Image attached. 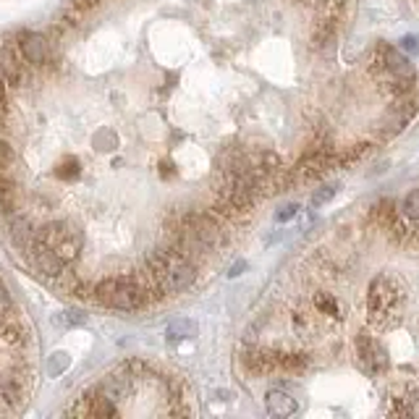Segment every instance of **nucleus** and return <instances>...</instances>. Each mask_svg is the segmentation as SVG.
Returning <instances> with one entry per match:
<instances>
[{
    "instance_id": "1",
    "label": "nucleus",
    "mask_w": 419,
    "mask_h": 419,
    "mask_svg": "<svg viewBox=\"0 0 419 419\" xmlns=\"http://www.w3.org/2000/svg\"><path fill=\"white\" fill-rule=\"evenodd\" d=\"M150 265V278L162 294H181L194 283L197 270L189 262V257L181 249H155L147 259Z\"/></svg>"
},
{
    "instance_id": "2",
    "label": "nucleus",
    "mask_w": 419,
    "mask_h": 419,
    "mask_svg": "<svg viewBox=\"0 0 419 419\" xmlns=\"http://www.w3.org/2000/svg\"><path fill=\"white\" fill-rule=\"evenodd\" d=\"M404 304H406V291H404L396 275L383 273L370 283V289H367V314H370L372 325H377V328L393 325L401 317Z\"/></svg>"
},
{
    "instance_id": "3",
    "label": "nucleus",
    "mask_w": 419,
    "mask_h": 419,
    "mask_svg": "<svg viewBox=\"0 0 419 419\" xmlns=\"http://www.w3.org/2000/svg\"><path fill=\"white\" fill-rule=\"evenodd\" d=\"M95 299L105 307H113V310H139L147 304V296L150 291L142 283L139 278L134 275H121V278H105L100 280L95 286Z\"/></svg>"
},
{
    "instance_id": "4",
    "label": "nucleus",
    "mask_w": 419,
    "mask_h": 419,
    "mask_svg": "<svg viewBox=\"0 0 419 419\" xmlns=\"http://www.w3.org/2000/svg\"><path fill=\"white\" fill-rule=\"evenodd\" d=\"M34 238H37L43 247L50 249L55 257L63 259L66 265L74 262V259L79 257L82 247H84L82 231L76 226H71V223H66V220H53V223L43 226L34 234Z\"/></svg>"
},
{
    "instance_id": "5",
    "label": "nucleus",
    "mask_w": 419,
    "mask_h": 419,
    "mask_svg": "<svg viewBox=\"0 0 419 419\" xmlns=\"http://www.w3.org/2000/svg\"><path fill=\"white\" fill-rule=\"evenodd\" d=\"M181 244L215 252L226 244V228L207 213H189L181 220Z\"/></svg>"
},
{
    "instance_id": "6",
    "label": "nucleus",
    "mask_w": 419,
    "mask_h": 419,
    "mask_svg": "<svg viewBox=\"0 0 419 419\" xmlns=\"http://www.w3.org/2000/svg\"><path fill=\"white\" fill-rule=\"evenodd\" d=\"M356 354H359V362H362L370 372H383L388 367L386 349L377 344L372 335H367V333L356 335Z\"/></svg>"
},
{
    "instance_id": "7",
    "label": "nucleus",
    "mask_w": 419,
    "mask_h": 419,
    "mask_svg": "<svg viewBox=\"0 0 419 419\" xmlns=\"http://www.w3.org/2000/svg\"><path fill=\"white\" fill-rule=\"evenodd\" d=\"M386 58H383V68L388 71V76L396 82L401 89H406L411 82H414V66L404 53H398L393 47H386Z\"/></svg>"
},
{
    "instance_id": "8",
    "label": "nucleus",
    "mask_w": 419,
    "mask_h": 419,
    "mask_svg": "<svg viewBox=\"0 0 419 419\" xmlns=\"http://www.w3.org/2000/svg\"><path fill=\"white\" fill-rule=\"evenodd\" d=\"M19 50H22L24 61L32 66H43L47 61V55H50V45L45 40L43 34L37 32H24L19 37Z\"/></svg>"
},
{
    "instance_id": "9",
    "label": "nucleus",
    "mask_w": 419,
    "mask_h": 419,
    "mask_svg": "<svg viewBox=\"0 0 419 419\" xmlns=\"http://www.w3.org/2000/svg\"><path fill=\"white\" fill-rule=\"evenodd\" d=\"M244 367L252 375H270L278 370V351H268V349H249L244 351Z\"/></svg>"
},
{
    "instance_id": "10",
    "label": "nucleus",
    "mask_w": 419,
    "mask_h": 419,
    "mask_svg": "<svg viewBox=\"0 0 419 419\" xmlns=\"http://www.w3.org/2000/svg\"><path fill=\"white\" fill-rule=\"evenodd\" d=\"M29 249H32V259H34V265H37V270H40V273H45V275H53V278L63 273V268H66L63 259L55 257L53 252H50L47 247H43L37 238L32 241V247H29Z\"/></svg>"
},
{
    "instance_id": "11",
    "label": "nucleus",
    "mask_w": 419,
    "mask_h": 419,
    "mask_svg": "<svg viewBox=\"0 0 419 419\" xmlns=\"http://www.w3.org/2000/svg\"><path fill=\"white\" fill-rule=\"evenodd\" d=\"M131 377L134 375H129V372H113V375L100 386V390H102L110 401L119 404V401H123V398L131 393Z\"/></svg>"
},
{
    "instance_id": "12",
    "label": "nucleus",
    "mask_w": 419,
    "mask_h": 419,
    "mask_svg": "<svg viewBox=\"0 0 419 419\" xmlns=\"http://www.w3.org/2000/svg\"><path fill=\"white\" fill-rule=\"evenodd\" d=\"M265 406L273 417H291L296 411V398L286 390H270L265 396Z\"/></svg>"
},
{
    "instance_id": "13",
    "label": "nucleus",
    "mask_w": 419,
    "mask_h": 419,
    "mask_svg": "<svg viewBox=\"0 0 419 419\" xmlns=\"http://www.w3.org/2000/svg\"><path fill=\"white\" fill-rule=\"evenodd\" d=\"M24 398V377L19 372H8L0 377V401H6L8 406H16Z\"/></svg>"
},
{
    "instance_id": "14",
    "label": "nucleus",
    "mask_w": 419,
    "mask_h": 419,
    "mask_svg": "<svg viewBox=\"0 0 419 419\" xmlns=\"http://www.w3.org/2000/svg\"><path fill=\"white\" fill-rule=\"evenodd\" d=\"M19 207V189L13 181L11 171H0V210L3 213H13Z\"/></svg>"
},
{
    "instance_id": "15",
    "label": "nucleus",
    "mask_w": 419,
    "mask_h": 419,
    "mask_svg": "<svg viewBox=\"0 0 419 419\" xmlns=\"http://www.w3.org/2000/svg\"><path fill=\"white\" fill-rule=\"evenodd\" d=\"M8 231H11V241L16 244V247H32L34 231H32V226H29V220H26V218L16 215L11 220Z\"/></svg>"
},
{
    "instance_id": "16",
    "label": "nucleus",
    "mask_w": 419,
    "mask_h": 419,
    "mask_svg": "<svg viewBox=\"0 0 419 419\" xmlns=\"http://www.w3.org/2000/svg\"><path fill=\"white\" fill-rule=\"evenodd\" d=\"M0 76L8 82V84H22V63L16 61V55L11 50H3L0 53Z\"/></svg>"
},
{
    "instance_id": "17",
    "label": "nucleus",
    "mask_w": 419,
    "mask_h": 419,
    "mask_svg": "<svg viewBox=\"0 0 419 419\" xmlns=\"http://www.w3.org/2000/svg\"><path fill=\"white\" fill-rule=\"evenodd\" d=\"M165 335H168V341L171 344H176V341H186V338H194L197 335V323L194 320H173L171 325H168V330H165Z\"/></svg>"
},
{
    "instance_id": "18",
    "label": "nucleus",
    "mask_w": 419,
    "mask_h": 419,
    "mask_svg": "<svg viewBox=\"0 0 419 419\" xmlns=\"http://www.w3.org/2000/svg\"><path fill=\"white\" fill-rule=\"evenodd\" d=\"M310 367V356L307 354H278V370L286 372H304Z\"/></svg>"
},
{
    "instance_id": "19",
    "label": "nucleus",
    "mask_w": 419,
    "mask_h": 419,
    "mask_svg": "<svg viewBox=\"0 0 419 419\" xmlns=\"http://www.w3.org/2000/svg\"><path fill=\"white\" fill-rule=\"evenodd\" d=\"M24 344V330L19 325H3L0 328V346H19Z\"/></svg>"
},
{
    "instance_id": "20",
    "label": "nucleus",
    "mask_w": 419,
    "mask_h": 419,
    "mask_svg": "<svg viewBox=\"0 0 419 419\" xmlns=\"http://www.w3.org/2000/svg\"><path fill=\"white\" fill-rule=\"evenodd\" d=\"M314 307L323 312V314L341 317V307H338V301H335L330 294H317V296H314Z\"/></svg>"
},
{
    "instance_id": "21",
    "label": "nucleus",
    "mask_w": 419,
    "mask_h": 419,
    "mask_svg": "<svg viewBox=\"0 0 419 419\" xmlns=\"http://www.w3.org/2000/svg\"><path fill=\"white\" fill-rule=\"evenodd\" d=\"M79 160L76 158H63V160L58 162V168H55V176L58 178H66V181H71V178H79Z\"/></svg>"
},
{
    "instance_id": "22",
    "label": "nucleus",
    "mask_w": 419,
    "mask_h": 419,
    "mask_svg": "<svg viewBox=\"0 0 419 419\" xmlns=\"http://www.w3.org/2000/svg\"><path fill=\"white\" fill-rule=\"evenodd\" d=\"M401 210H404V215H406L409 220H419V186L406 194V199H404V204H401Z\"/></svg>"
},
{
    "instance_id": "23",
    "label": "nucleus",
    "mask_w": 419,
    "mask_h": 419,
    "mask_svg": "<svg viewBox=\"0 0 419 419\" xmlns=\"http://www.w3.org/2000/svg\"><path fill=\"white\" fill-rule=\"evenodd\" d=\"M68 365H71V356L66 354V351H58V354L50 356V365H47V372L50 375H61V372H66L68 370Z\"/></svg>"
},
{
    "instance_id": "24",
    "label": "nucleus",
    "mask_w": 419,
    "mask_h": 419,
    "mask_svg": "<svg viewBox=\"0 0 419 419\" xmlns=\"http://www.w3.org/2000/svg\"><path fill=\"white\" fill-rule=\"evenodd\" d=\"M335 192H338V183H328V186H323L320 192L312 194V204H314V207H320V204L330 202V199L335 197Z\"/></svg>"
},
{
    "instance_id": "25",
    "label": "nucleus",
    "mask_w": 419,
    "mask_h": 419,
    "mask_svg": "<svg viewBox=\"0 0 419 419\" xmlns=\"http://www.w3.org/2000/svg\"><path fill=\"white\" fill-rule=\"evenodd\" d=\"M13 165V150L0 139V171H11Z\"/></svg>"
},
{
    "instance_id": "26",
    "label": "nucleus",
    "mask_w": 419,
    "mask_h": 419,
    "mask_svg": "<svg viewBox=\"0 0 419 419\" xmlns=\"http://www.w3.org/2000/svg\"><path fill=\"white\" fill-rule=\"evenodd\" d=\"M95 144L100 150H113L116 147V134L113 131H100L95 137Z\"/></svg>"
},
{
    "instance_id": "27",
    "label": "nucleus",
    "mask_w": 419,
    "mask_h": 419,
    "mask_svg": "<svg viewBox=\"0 0 419 419\" xmlns=\"http://www.w3.org/2000/svg\"><path fill=\"white\" fill-rule=\"evenodd\" d=\"M11 296H8V291L3 289V286H0V320H3V317H6V314H8V312H11Z\"/></svg>"
},
{
    "instance_id": "28",
    "label": "nucleus",
    "mask_w": 419,
    "mask_h": 419,
    "mask_svg": "<svg viewBox=\"0 0 419 419\" xmlns=\"http://www.w3.org/2000/svg\"><path fill=\"white\" fill-rule=\"evenodd\" d=\"M296 210H299V204H286V207H280V213L275 215V220H278V223H283V220H291V218L296 215Z\"/></svg>"
},
{
    "instance_id": "29",
    "label": "nucleus",
    "mask_w": 419,
    "mask_h": 419,
    "mask_svg": "<svg viewBox=\"0 0 419 419\" xmlns=\"http://www.w3.org/2000/svg\"><path fill=\"white\" fill-rule=\"evenodd\" d=\"M100 3H102V0H71V8H74V11H89V8H95Z\"/></svg>"
},
{
    "instance_id": "30",
    "label": "nucleus",
    "mask_w": 419,
    "mask_h": 419,
    "mask_svg": "<svg viewBox=\"0 0 419 419\" xmlns=\"http://www.w3.org/2000/svg\"><path fill=\"white\" fill-rule=\"evenodd\" d=\"M409 417H419V390H414L411 396H409Z\"/></svg>"
},
{
    "instance_id": "31",
    "label": "nucleus",
    "mask_w": 419,
    "mask_h": 419,
    "mask_svg": "<svg viewBox=\"0 0 419 419\" xmlns=\"http://www.w3.org/2000/svg\"><path fill=\"white\" fill-rule=\"evenodd\" d=\"M66 320H68V325H82L84 323V314L82 312H66Z\"/></svg>"
},
{
    "instance_id": "32",
    "label": "nucleus",
    "mask_w": 419,
    "mask_h": 419,
    "mask_svg": "<svg viewBox=\"0 0 419 419\" xmlns=\"http://www.w3.org/2000/svg\"><path fill=\"white\" fill-rule=\"evenodd\" d=\"M404 45H406L409 50H417V37H406V40H404Z\"/></svg>"
}]
</instances>
